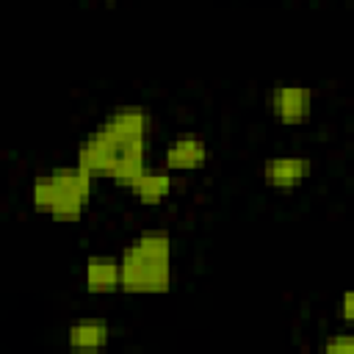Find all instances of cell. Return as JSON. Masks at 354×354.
<instances>
[{
	"label": "cell",
	"instance_id": "6da1fadb",
	"mask_svg": "<svg viewBox=\"0 0 354 354\" xmlns=\"http://www.w3.org/2000/svg\"><path fill=\"white\" fill-rule=\"evenodd\" d=\"M152 119L144 105H116L102 116V122L94 127V133L113 149V169L111 183L119 188H133L138 177L147 171V136H149Z\"/></svg>",
	"mask_w": 354,
	"mask_h": 354
},
{
	"label": "cell",
	"instance_id": "7a4b0ae2",
	"mask_svg": "<svg viewBox=\"0 0 354 354\" xmlns=\"http://www.w3.org/2000/svg\"><path fill=\"white\" fill-rule=\"evenodd\" d=\"M122 290L136 296L169 293L171 288V235L166 230H141L119 254Z\"/></svg>",
	"mask_w": 354,
	"mask_h": 354
},
{
	"label": "cell",
	"instance_id": "3957f363",
	"mask_svg": "<svg viewBox=\"0 0 354 354\" xmlns=\"http://www.w3.org/2000/svg\"><path fill=\"white\" fill-rule=\"evenodd\" d=\"M97 174L83 169L80 163L69 166H53L41 174H36L30 185V202L39 213L55 218V221H77L94 194Z\"/></svg>",
	"mask_w": 354,
	"mask_h": 354
},
{
	"label": "cell",
	"instance_id": "277c9868",
	"mask_svg": "<svg viewBox=\"0 0 354 354\" xmlns=\"http://www.w3.org/2000/svg\"><path fill=\"white\" fill-rule=\"evenodd\" d=\"M268 108L282 124H301L313 116V91L301 83H277L268 94Z\"/></svg>",
	"mask_w": 354,
	"mask_h": 354
},
{
	"label": "cell",
	"instance_id": "5b68a950",
	"mask_svg": "<svg viewBox=\"0 0 354 354\" xmlns=\"http://www.w3.org/2000/svg\"><path fill=\"white\" fill-rule=\"evenodd\" d=\"M263 183L277 191H293L304 185V180L313 171V163L301 155H274L263 163Z\"/></svg>",
	"mask_w": 354,
	"mask_h": 354
},
{
	"label": "cell",
	"instance_id": "8992f818",
	"mask_svg": "<svg viewBox=\"0 0 354 354\" xmlns=\"http://www.w3.org/2000/svg\"><path fill=\"white\" fill-rule=\"evenodd\" d=\"M210 158V149L205 144V138L199 136H180V138H171L163 149V166L169 171H196L207 163Z\"/></svg>",
	"mask_w": 354,
	"mask_h": 354
},
{
	"label": "cell",
	"instance_id": "52a82bcc",
	"mask_svg": "<svg viewBox=\"0 0 354 354\" xmlns=\"http://www.w3.org/2000/svg\"><path fill=\"white\" fill-rule=\"evenodd\" d=\"M83 285L88 293H116L122 290V263L113 254H91L83 263Z\"/></svg>",
	"mask_w": 354,
	"mask_h": 354
},
{
	"label": "cell",
	"instance_id": "ba28073f",
	"mask_svg": "<svg viewBox=\"0 0 354 354\" xmlns=\"http://www.w3.org/2000/svg\"><path fill=\"white\" fill-rule=\"evenodd\" d=\"M111 343V324L105 318H80L66 326V346L75 351H100Z\"/></svg>",
	"mask_w": 354,
	"mask_h": 354
},
{
	"label": "cell",
	"instance_id": "9c48e42d",
	"mask_svg": "<svg viewBox=\"0 0 354 354\" xmlns=\"http://www.w3.org/2000/svg\"><path fill=\"white\" fill-rule=\"evenodd\" d=\"M174 188V171L166 166H147V171L138 177V183L130 188L133 196L141 205H160Z\"/></svg>",
	"mask_w": 354,
	"mask_h": 354
},
{
	"label": "cell",
	"instance_id": "30bf717a",
	"mask_svg": "<svg viewBox=\"0 0 354 354\" xmlns=\"http://www.w3.org/2000/svg\"><path fill=\"white\" fill-rule=\"evenodd\" d=\"M75 163H80L83 169H88L91 174L97 177H108L111 169H113V149L97 136H86L80 144H77V155H75Z\"/></svg>",
	"mask_w": 354,
	"mask_h": 354
},
{
	"label": "cell",
	"instance_id": "8fae6325",
	"mask_svg": "<svg viewBox=\"0 0 354 354\" xmlns=\"http://www.w3.org/2000/svg\"><path fill=\"white\" fill-rule=\"evenodd\" d=\"M326 354H354V332H337L329 335L321 346Z\"/></svg>",
	"mask_w": 354,
	"mask_h": 354
},
{
	"label": "cell",
	"instance_id": "7c38bea8",
	"mask_svg": "<svg viewBox=\"0 0 354 354\" xmlns=\"http://www.w3.org/2000/svg\"><path fill=\"white\" fill-rule=\"evenodd\" d=\"M340 318L346 324H354V288L340 296Z\"/></svg>",
	"mask_w": 354,
	"mask_h": 354
}]
</instances>
